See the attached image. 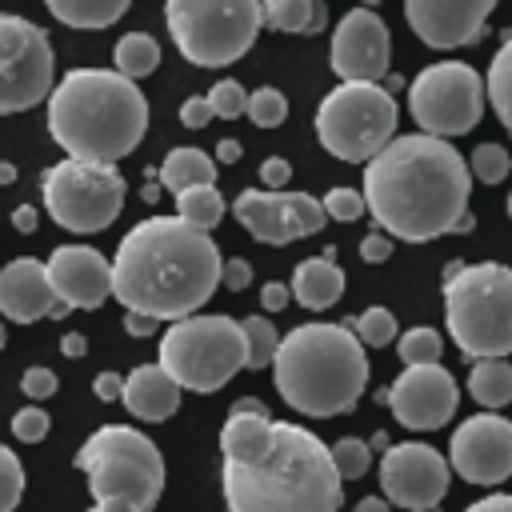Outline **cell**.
Returning <instances> with one entry per match:
<instances>
[{
	"label": "cell",
	"instance_id": "680465c9",
	"mask_svg": "<svg viewBox=\"0 0 512 512\" xmlns=\"http://www.w3.org/2000/svg\"><path fill=\"white\" fill-rule=\"evenodd\" d=\"M140 196H144V200H156V196H160V188H156V184H144V192H140Z\"/></svg>",
	"mask_w": 512,
	"mask_h": 512
},
{
	"label": "cell",
	"instance_id": "44dd1931",
	"mask_svg": "<svg viewBox=\"0 0 512 512\" xmlns=\"http://www.w3.org/2000/svg\"><path fill=\"white\" fill-rule=\"evenodd\" d=\"M0 316L16 320V324H36V320H64L68 308L56 300L52 284H48V268L44 260L32 256H16L0 268Z\"/></svg>",
	"mask_w": 512,
	"mask_h": 512
},
{
	"label": "cell",
	"instance_id": "b9f144b4",
	"mask_svg": "<svg viewBox=\"0 0 512 512\" xmlns=\"http://www.w3.org/2000/svg\"><path fill=\"white\" fill-rule=\"evenodd\" d=\"M288 180H292V164H288L284 156H268V160L260 164V184H264V192H284Z\"/></svg>",
	"mask_w": 512,
	"mask_h": 512
},
{
	"label": "cell",
	"instance_id": "9f6ffc18",
	"mask_svg": "<svg viewBox=\"0 0 512 512\" xmlns=\"http://www.w3.org/2000/svg\"><path fill=\"white\" fill-rule=\"evenodd\" d=\"M88 512H140V508L128 504V500H96Z\"/></svg>",
	"mask_w": 512,
	"mask_h": 512
},
{
	"label": "cell",
	"instance_id": "d6986e66",
	"mask_svg": "<svg viewBox=\"0 0 512 512\" xmlns=\"http://www.w3.org/2000/svg\"><path fill=\"white\" fill-rule=\"evenodd\" d=\"M48 268V284L56 292V300L72 312V308H100L104 300H112V260L88 244H60L48 252L44 260Z\"/></svg>",
	"mask_w": 512,
	"mask_h": 512
},
{
	"label": "cell",
	"instance_id": "bcb514c9",
	"mask_svg": "<svg viewBox=\"0 0 512 512\" xmlns=\"http://www.w3.org/2000/svg\"><path fill=\"white\" fill-rule=\"evenodd\" d=\"M288 296H292V288H288L284 280H268V284L260 288V304H264V312H280V308H288Z\"/></svg>",
	"mask_w": 512,
	"mask_h": 512
},
{
	"label": "cell",
	"instance_id": "2e32d148",
	"mask_svg": "<svg viewBox=\"0 0 512 512\" xmlns=\"http://www.w3.org/2000/svg\"><path fill=\"white\" fill-rule=\"evenodd\" d=\"M380 400H388L392 416L412 428V432H436L456 416L460 404V388L452 380V372L444 364H416L404 368L388 392H380Z\"/></svg>",
	"mask_w": 512,
	"mask_h": 512
},
{
	"label": "cell",
	"instance_id": "4dcf8cb0",
	"mask_svg": "<svg viewBox=\"0 0 512 512\" xmlns=\"http://www.w3.org/2000/svg\"><path fill=\"white\" fill-rule=\"evenodd\" d=\"M240 328H244V344H248V360H244V368H272V356H276V348H280V332H276V324L268 320V316H244L240 320Z\"/></svg>",
	"mask_w": 512,
	"mask_h": 512
},
{
	"label": "cell",
	"instance_id": "c3c4849f",
	"mask_svg": "<svg viewBox=\"0 0 512 512\" xmlns=\"http://www.w3.org/2000/svg\"><path fill=\"white\" fill-rule=\"evenodd\" d=\"M124 332L136 336V340H144V336L160 332V320H152V316H144V312H124Z\"/></svg>",
	"mask_w": 512,
	"mask_h": 512
},
{
	"label": "cell",
	"instance_id": "94428289",
	"mask_svg": "<svg viewBox=\"0 0 512 512\" xmlns=\"http://www.w3.org/2000/svg\"><path fill=\"white\" fill-rule=\"evenodd\" d=\"M508 216H512V192H508Z\"/></svg>",
	"mask_w": 512,
	"mask_h": 512
},
{
	"label": "cell",
	"instance_id": "8fae6325",
	"mask_svg": "<svg viewBox=\"0 0 512 512\" xmlns=\"http://www.w3.org/2000/svg\"><path fill=\"white\" fill-rule=\"evenodd\" d=\"M48 216L68 232H104L124 208V176L116 164L60 160L40 176Z\"/></svg>",
	"mask_w": 512,
	"mask_h": 512
},
{
	"label": "cell",
	"instance_id": "30bf717a",
	"mask_svg": "<svg viewBox=\"0 0 512 512\" xmlns=\"http://www.w3.org/2000/svg\"><path fill=\"white\" fill-rule=\"evenodd\" d=\"M396 96L384 84H336L316 108V140L344 164H368L396 140Z\"/></svg>",
	"mask_w": 512,
	"mask_h": 512
},
{
	"label": "cell",
	"instance_id": "8d00e7d4",
	"mask_svg": "<svg viewBox=\"0 0 512 512\" xmlns=\"http://www.w3.org/2000/svg\"><path fill=\"white\" fill-rule=\"evenodd\" d=\"M204 96H208V104H212V116H224V120H236V116H244V108H248V88H244L240 80H232V76L216 80Z\"/></svg>",
	"mask_w": 512,
	"mask_h": 512
},
{
	"label": "cell",
	"instance_id": "d4e9b609",
	"mask_svg": "<svg viewBox=\"0 0 512 512\" xmlns=\"http://www.w3.org/2000/svg\"><path fill=\"white\" fill-rule=\"evenodd\" d=\"M260 12L272 32H292V36H312L328 24V8L320 0H264Z\"/></svg>",
	"mask_w": 512,
	"mask_h": 512
},
{
	"label": "cell",
	"instance_id": "6da1fadb",
	"mask_svg": "<svg viewBox=\"0 0 512 512\" xmlns=\"http://www.w3.org/2000/svg\"><path fill=\"white\" fill-rule=\"evenodd\" d=\"M220 452L228 512H340L344 504L332 452L304 424L228 412Z\"/></svg>",
	"mask_w": 512,
	"mask_h": 512
},
{
	"label": "cell",
	"instance_id": "4fadbf2b",
	"mask_svg": "<svg viewBox=\"0 0 512 512\" xmlns=\"http://www.w3.org/2000/svg\"><path fill=\"white\" fill-rule=\"evenodd\" d=\"M56 88V56L48 32L28 16L0 12V116L28 112Z\"/></svg>",
	"mask_w": 512,
	"mask_h": 512
},
{
	"label": "cell",
	"instance_id": "e575fe53",
	"mask_svg": "<svg viewBox=\"0 0 512 512\" xmlns=\"http://www.w3.org/2000/svg\"><path fill=\"white\" fill-rule=\"evenodd\" d=\"M328 452H332V464H336L340 480H360L372 464V444L360 440V436H340L336 444H328Z\"/></svg>",
	"mask_w": 512,
	"mask_h": 512
},
{
	"label": "cell",
	"instance_id": "f907efd6",
	"mask_svg": "<svg viewBox=\"0 0 512 512\" xmlns=\"http://www.w3.org/2000/svg\"><path fill=\"white\" fill-rule=\"evenodd\" d=\"M464 512H512V492H492V496H480L476 504H468Z\"/></svg>",
	"mask_w": 512,
	"mask_h": 512
},
{
	"label": "cell",
	"instance_id": "5bb4252c",
	"mask_svg": "<svg viewBox=\"0 0 512 512\" xmlns=\"http://www.w3.org/2000/svg\"><path fill=\"white\" fill-rule=\"evenodd\" d=\"M448 460L420 440H404V444H388L384 460H380V488L384 500L408 512H428L444 500L448 492Z\"/></svg>",
	"mask_w": 512,
	"mask_h": 512
},
{
	"label": "cell",
	"instance_id": "603a6c76",
	"mask_svg": "<svg viewBox=\"0 0 512 512\" xmlns=\"http://www.w3.org/2000/svg\"><path fill=\"white\" fill-rule=\"evenodd\" d=\"M292 300L308 312H324L332 308L340 296H344V272L332 256H312V260H300L296 272H292Z\"/></svg>",
	"mask_w": 512,
	"mask_h": 512
},
{
	"label": "cell",
	"instance_id": "1f68e13d",
	"mask_svg": "<svg viewBox=\"0 0 512 512\" xmlns=\"http://www.w3.org/2000/svg\"><path fill=\"white\" fill-rule=\"evenodd\" d=\"M440 352H444V340L436 328H408L396 344V356L404 360V368H416V364H440Z\"/></svg>",
	"mask_w": 512,
	"mask_h": 512
},
{
	"label": "cell",
	"instance_id": "277c9868",
	"mask_svg": "<svg viewBox=\"0 0 512 512\" xmlns=\"http://www.w3.org/2000/svg\"><path fill=\"white\" fill-rule=\"evenodd\" d=\"M148 128V100L116 68H72L48 96V132L68 160L116 164Z\"/></svg>",
	"mask_w": 512,
	"mask_h": 512
},
{
	"label": "cell",
	"instance_id": "836d02e7",
	"mask_svg": "<svg viewBox=\"0 0 512 512\" xmlns=\"http://www.w3.org/2000/svg\"><path fill=\"white\" fill-rule=\"evenodd\" d=\"M348 328L356 332V340H360L364 348H384V344L396 340V316H392L384 304L364 308V312L356 316V324H348Z\"/></svg>",
	"mask_w": 512,
	"mask_h": 512
},
{
	"label": "cell",
	"instance_id": "9a60e30c",
	"mask_svg": "<svg viewBox=\"0 0 512 512\" xmlns=\"http://www.w3.org/2000/svg\"><path fill=\"white\" fill-rule=\"evenodd\" d=\"M232 216L260 244H292V240L316 236L328 220L316 196H308V192H264V188L260 192L244 188L232 200Z\"/></svg>",
	"mask_w": 512,
	"mask_h": 512
},
{
	"label": "cell",
	"instance_id": "d590c367",
	"mask_svg": "<svg viewBox=\"0 0 512 512\" xmlns=\"http://www.w3.org/2000/svg\"><path fill=\"white\" fill-rule=\"evenodd\" d=\"M512 168V156L500 148V144H476L472 156H468V172L480 180V184H500Z\"/></svg>",
	"mask_w": 512,
	"mask_h": 512
},
{
	"label": "cell",
	"instance_id": "91938a15",
	"mask_svg": "<svg viewBox=\"0 0 512 512\" xmlns=\"http://www.w3.org/2000/svg\"><path fill=\"white\" fill-rule=\"evenodd\" d=\"M4 344H8V332H4V324H0V348H4Z\"/></svg>",
	"mask_w": 512,
	"mask_h": 512
},
{
	"label": "cell",
	"instance_id": "484cf974",
	"mask_svg": "<svg viewBox=\"0 0 512 512\" xmlns=\"http://www.w3.org/2000/svg\"><path fill=\"white\" fill-rule=\"evenodd\" d=\"M468 392L484 412L512 404V364L508 360H476L468 372Z\"/></svg>",
	"mask_w": 512,
	"mask_h": 512
},
{
	"label": "cell",
	"instance_id": "d6a6232c",
	"mask_svg": "<svg viewBox=\"0 0 512 512\" xmlns=\"http://www.w3.org/2000/svg\"><path fill=\"white\" fill-rule=\"evenodd\" d=\"M244 116H248L256 128H276V124L288 120V96H284L280 88H272V84H260L256 92H248Z\"/></svg>",
	"mask_w": 512,
	"mask_h": 512
},
{
	"label": "cell",
	"instance_id": "ee69618b",
	"mask_svg": "<svg viewBox=\"0 0 512 512\" xmlns=\"http://www.w3.org/2000/svg\"><path fill=\"white\" fill-rule=\"evenodd\" d=\"M208 120H212L208 96H188V100L180 104V124H184V128H208Z\"/></svg>",
	"mask_w": 512,
	"mask_h": 512
},
{
	"label": "cell",
	"instance_id": "7dc6e473",
	"mask_svg": "<svg viewBox=\"0 0 512 512\" xmlns=\"http://www.w3.org/2000/svg\"><path fill=\"white\" fill-rule=\"evenodd\" d=\"M92 392H96V400L112 404V400H120V392H124V376H120V372H100V376L92 380Z\"/></svg>",
	"mask_w": 512,
	"mask_h": 512
},
{
	"label": "cell",
	"instance_id": "7bdbcfd3",
	"mask_svg": "<svg viewBox=\"0 0 512 512\" xmlns=\"http://www.w3.org/2000/svg\"><path fill=\"white\" fill-rule=\"evenodd\" d=\"M220 284H224L228 292H244V288L252 284V264L240 260V256L224 260V268H220Z\"/></svg>",
	"mask_w": 512,
	"mask_h": 512
},
{
	"label": "cell",
	"instance_id": "f6af8a7d",
	"mask_svg": "<svg viewBox=\"0 0 512 512\" xmlns=\"http://www.w3.org/2000/svg\"><path fill=\"white\" fill-rule=\"evenodd\" d=\"M360 256H364L368 264H384V260L392 256V236H384V232H368V236L360 240Z\"/></svg>",
	"mask_w": 512,
	"mask_h": 512
},
{
	"label": "cell",
	"instance_id": "60d3db41",
	"mask_svg": "<svg viewBox=\"0 0 512 512\" xmlns=\"http://www.w3.org/2000/svg\"><path fill=\"white\" fill-rule=\"evenodd\" d=\"M20 392L28 396V400H48L52 392H56V372L52 368H24V376H20Z\"/></svg>",
	"mask_w": 512,
	"mask_h": 512
},
{
	"label": "cell",
	"instance_id": "e0dca14e",
	"mask_svg": "<svg viewBox=\"0 0 512 512\" xmlns=\"http://www.w3.org/2000/svg\"><path fill=\"white\" fill-rule=\"evenodd\" d=\"M448 468L468 484H500L512 476V420L496 412L468 416L448 440Z\"/></svg>",
	"mask_w": 512,
	"mask_h": 512
},
{
	"label": "cell",
	"instance_id": "4316f807",
	"mask_svg": "<svg viewBox=\"0 0 512 512\" xmlns=\"http://www.w3.org/2000/svg\"><path fill=\"white\" fill-rule=\"evenodd\" d=\"M48 12L68 28H108L128 12V0H48Z\"/></svg>",
	"mask_w": 512,
	"mask_h": 512
},
{
	"label": "cell",
	"instance_id": "f5cc1de1",
	"mask_svg": "<svg viewBox=\"0 0 512 512\" xmlns=\"http://www.w3.org/2000/svg\"><path fill=\"white\" fill-rule=\"evenodd\" d=\"M60 352L72 356V360H80V356L88 352V340H84L80 332H64V336H60Z\"/></svg>",
	"mask_w": 512,
	"mask_h": 512
},
{
	"label": "cell",
	"instance_id": "ffe728a7",
	"mask_svg": "<svg viewBox=\"0 0 512 512\" xmlns=\"http://www.w3.org/2000/svg\"><path fill=\"white\" fill-rule=\"evenodd\" d=\"M492 8V0H408L404 20L428 48H460L484 36Z\"/></svg>",
	"mask_w": 512,
	"mask_h": 512
},
{
	"label": "cell",
	"instance_id": "f35d334b",
	"mask_svg": "<svg viewBox=\"0 0 512 512\" xmlns=\"http://www.w3.org/2000/svg\"><path fill=\"white\" fill-rule=\"evenodd\" d=\"M320 208H324V216H328V220H340V224L360 220V216L368 212V208H364V192H356V188H348V184L328 188V192H324V200H320Z\"/></svg>",
	"mask_w": 512,
	"mask_h": 512
},
{
	"label": "cell",
	"instance_id": "f1b7e54d",
	"mask_svg": "<svg viewBox=\"0 0 512 512\" xmlns=\"http://www.w3.org/2000/svg\"><path fill=\"white\" fill-rule=\"evenodd\" d=\"M484 100L496 108L500 124L512 132V36L496 48L492 64H488V76H484Z\"/></svg>",
	"mask_w": 512,
	"mask_h": 512
},
{
	"label": "cell",
	"instance_id": "52a82bcc",
	"mask_svg": "<svg viewBox=\"0 0 512 512\" xmlns=\"http://www.w3.org/2000/svg\"><path fill=\"white\" fill-rule=\"evenodd\" d=\"M76 468L88 476L92 504L96 500H128L140 512H152L164 492V456L160 448L128 424H104L96 428L80 452Z\"/></svg>",
	"mask_w": 512,
	"mask_h": 512
},
{
	"label": "cell",
	"instance_id": "f546056e",
	"mask_svg": "<svg viewBox=\"0 0 512 512\" xmlns=\"http://www.w3.org/2000/svg\"><path fill=\"white\" fill-rule=\"evenodd\" d=\"M176 216L184 224H192L196 232H212L224 220V196L216 192V184H200L176 196Z\"/></svg>",
	"mask_w": 512,
	"mask_h": 512
},
{
	"label": "cell",
	"instance_id": "3957f363",
	"mask_svg": "<svg viewBox=\"0 0 512 512\" xmlns=\"http://www.w3.org/2000/svg\"><path fill=\"white\" fill-rule=\"evenodd\" d=\"M224 256L208 232L180 216H148L132 224L112 256V300L152 320H184L220 288Z\"/></svg>",
	"mask_w": 512,
	"mask_h": 512
},
{
	"label": "cell",
	"instance_id": "9c48e42d",
	"mask_svg": "<svg viewBox=\"0 0 512 512\" xmlns=\"http://www.w3.org/2000/svg\"><path fill=\"white\" fill-rule=\"evenodd\" d=\"M164 24L184 60L196 68H224L256 44L264 12L256 0H168Z\"/></svg>",
	"mask_w": 512,
	"mask_h": 512
},
{
	"label": "cell",
	"instance_id": "ba28073f",
	"mask_svg": "<svg viewBox=\"0 0 512 512\" xmlns=\"http://www.w3.org/2000/svg\"><path fill=\"white\" fill-rule=\"evenodd\" d=\"M248 360L244 328L236 316L208 312V316H184L168 324L160 336V368L176 380L180 392H216L224 388Z\"/></svg>",
	"mask_w": 512,
	"mask_h": 512
},
{
	"label": "cell",
	"instance_id": "83f0119b",
	"mask_svg": "<svg viewBox=\"0 0 512 512\" xmlns=\"http://www.w3.org/2000/svg\"><path fill=\"white\" fill-rule=\"evenodd\" d=\"M112 64H116L120 76L140 80V76L156 72V64H160V40L152 32H124L116 40V48H112Z\"/></svg>",
	"mask_w": 512,
	"mask_h": 512
},
{
	"label": "cell",
	"instance_id": "7c38bea8",
	"mask_svg": "<svg viewBox=\"0 0 512 512\" xmlns=\"http://www.w3.org/2000/svg\"><path fill=\"white\" fill-rule=\"evenodd\" d=\"M408 112L424 136H464L484 116V80L464 60L428 64L408 84Z\"/></svg>",
	"mask_w": 512,
	"mask_h": 512
},
{
	"label": "cell",
	"instance_id": "ac0fdd59",
	"mask_svg": "<svg viewBox=\"0 0 512 512\" xmlns=\"http://www.w3.org/2000/svg\"><path fill=\"white\" fill-rule=\"evenodd\" d=\"M328 60H332V72L340 76V84H376L392 60V36H388V24L380 20V12H372V8L344 12L336 20Z\"/></svg>",
	"mask_w": 512,
	"mask_h": 512
},
{
	"label": "cell",
	"instance_id": "74e56055",
	"mask_svg": "<svg viewBox=\"0 0 512 512\" xmlns=\"http://www.w3.org/2000/svg\"><path fill=\"white\" fill-rule=\"evenodd\" d=\"M20 496H24V464L8 444H0V512H16Z\"/></svg>",
	"mask_w": 512,
	"mask_h": 512
},
{
	"label": "cell",
	"instance_id": "8992f818",
	"mask_svg": "<svg viewBox=\"0 0 512 512\" xmlns=\"http://www.w3.org/2000/svg\"><path fill=\"white\" fill-rule=\"evenodd\" d=\"M444 324L472 360H508L512 352V268L484 260L460 264L444 280Z\"/></svg>",
	"mask_w": 512,
	"mask_h": 512
},
{
	"label": "cell",
	"instance_id": "681fc988",
	"mask_svg": "<svg viewBox=\"0 0 512 512\" xmlns=\"http://www.w3.org/2000/svg\"><path fill=\"white\" fill-rule=\"evenodd\" d=\"M12 228L24 232V236H32V232L40 228V212H36L32 204H16V208H12Z\"/></svg>",
	"mask_w": 512,
	"mask_h": 512
},
{
	"label": "cell",
	"instance_id": "db71d44e",
	"mask_svg": "<svg viewBox=\"0 0 512 512\" xmlns=\"http://www.w3.org/2000/svg\"><path fill=\"white\" fill-rule=\"evenodd\" d=\"M232 412H240V416H272V412L264 408V400H256V396H240V400L232 404Z\"/></svg>",
	"mask_w": 512,
	"mask_h": 512
},
{
	"label": "cell",
	"instance_id": "ab89813d",
	"mask_svg": "<svg viewBox=\"0 0 512 512\" xmlns=\"http://www.w3.org/2000/svg\"><path fill=\"white\" fill-rule=\"evenodd\" d=\"M12 436L20 444H40L48 436V412L36 408V404H24L16 416H12Z\"/></svg>",
	"mask_w": 512,
	"mask_h": 512
},
{
	"label": "cell",
	"instance_id": "11a10c76",
	"mask_svg": "<svg viewBox=\"0 0 512 512\" xmlns=\"http://www.w3.org/2000/svg\"><path fill=\"white\" fill-rule=\"evenodd\" d=\"M352 512H392V504L384 496H364V500H356Z\"/></svg>",
	"mask_w": 512,
	"mask_h": 512
},
{
	"label": "cell",
	"instance_id": "816d5d0a",
	"mask_svg": "<svg viewBox=\"0 0 512 512\" xmlns=\"http://www.w3.org/2000/svg\"><path fill=\"white\" fill-rule=\"evenodd\" d=\"M240 156H244L240 140H220V144H216V152H212V160H216V164H236Z\"/></svg>",
	"mask_w": 512,
	"mask_h": 512
},
{
	"label": "cell",
	"instance_id": "7402d4cb",
	"mask_svg": "<svg viewBox=\"0 0 512 512\" xmlns=\"http://www.w3.org/2000/svg\"><path fill=\"white\" fill-rule=\"evenodd\" d=\"M120 404L148 420V424H160L168 416H176L180 408V388L176 380L160 368V364H136L128 376H124V392H120Z\"/></svg>",
	"mask_w": 512,
	"mask_h": 512
},
{
	"label": "cell",
	"instance_id": "7a4b0ae2",
	"mask_svg": "<svg viewBox=\"0 0 512 512\" xmlns=\"http://www.w3.org/2000/svg\"><path fill=\"white\" fill-rule=\"evenodd\" d=\"M364 208L384 236L428 244L444 232H468L472 172L468 160L436 136L408 132L364 164Z\"/></svg>",
	"mask_w": 512,
	"mask_h": 512
},
{
	"label": "cell",
	"instance_id": "6f0895ef",
	"mask_svg": "<svg viewBox=\"0 0 512 512\" xmlns=\"http://www.w3.org/2000/svg\"><path fill=\"white\" fill-rule=\"evenodd\" d=\"M20 172H16V164L12 160H0V184H12Z\"/></svg>",
	"mask_w": 512,
	"mask_h": 512
},
{
	"label": "cell",
	"instance_id": "5b68a950",
	"mask_svg": "<svg viewBox=\"0 0 512 512\" xmlns=\"http://www.w3.org/2000/svg\"><path fill=\"white\" fill-rule=\"evenodd\" d=\"M272 384L300 416H344L368 384V352L348 324L308 320L280 336L272 356Z\"/></svg>",
	"mask_w": 512,
	"mask_h": 512
},
{
	"label": "cell",
	"instance_id": "cb8c5ba5",
	"mask_svg": "<svg viewBox=\"0 0 512 512\" xmlns=\"http://www.w3.org/2000/svg\"><path fill=\"white\" fill-rule=\"evenodd\" d=\"M160 184L172 196L200 188V184H216V160L204 148H172L160 164Z\"/></svg>",
	"mask_w": 512,
	"mask_h": 512
}]
</instances>
